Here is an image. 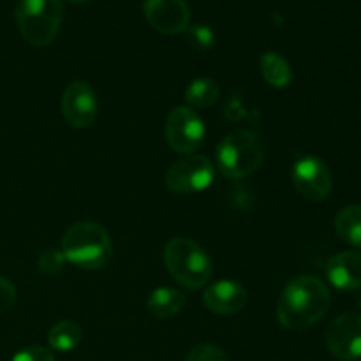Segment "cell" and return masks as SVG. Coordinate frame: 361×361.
<instances>
[{
	"instance_id": "6da1fadb",
	"label": "cell",
	"mask_w": 361,
	"mask_h": 361,
	"mask_svg": "<svg viewBox=\"0 0 361 361\" xmlns=\"http://www.w3.org/2000/svg\"><path fill=\"white\" fill-rule=\"evenodd\" d=\"M331 307V293L321 279L302 275L289 282L277 303L279 323L291 331H303L319 323Z\"/></svg>"
},
{
	"instance_id": "5b68a950",
	"label": "cell",
	"mask_w": 361,
	"mask_h": 361,
	"mask_svg": "<svg viewBox=\"0 0 361 361\" xmlns=\"http://www.w3.org/2000/svg\"><path fill=\"white\" fill-rule=\"evenodd\" d=\"M16 25L21 37L32 46H48L55 41L63 20L62 0H20Z\"/></svg>"
},
{
	"instance_id": "7c38bea8",
	"label": "cell",
	"mask_w": 361,
	"mask_h": 361,
	"mask_svg": "<svg viewBox=\"0 0 361 361\" xmlns=\"http://www.w3.org/2000/svg\"><path fill=\"white\" fill-rule=\"evenodd\" d=\"M247 300H249V295H247L245 288L238 282L229 281V279L208 286L203 295L204 307L210 312L219 314V316L238 314L247 305Z\"/></svg>"
},
{
	"instance_id": "7402d4cb",
	"label": "cell",
	"mask_w": 361,
	"mask_h": 361,
	"mask_svg": "<svg viewBox=\"0 0 361 361\" xmlns=\"http://www.w3.org/2000/svg\"><path fill=\"white\" fill-rule=\"evenodd\" d=\"M16 296L18 293L13 282L0 275V316L13 309L16 303Z\"/></svg>"
},
{
	"instance_id": "3957f363",
	"label": "cell",
	"mask_w": 361,
	"mask_h": 361,
	"mask_svg": "<svg viewBox=\"0 0 361 361\" xmlns=\"http://www.w3.org/2000/svg\"><path fill=\"white\" fill-rule=\"evenodd\" d=\"M264 161V140L250 129L228 134L217 147V168L226 178L242 180L259 169Z\"/></svg>"
},
{
	"instance_id": "2e32d148",
	"label": "cell",
	"mask_w": 361,
	"mask_h": 361,
	"mask_svg": "<svg viewBox=\"0 0 361 361\" xmlns=\"http://www.w3.org/2000/svg\"><path fill=\"white\" fill-rule=\"evenodd\" d=\"M335 229L345 243L361 249V204L342 208L335 217Z\"/></svg>"
},
{
	"instance_id": "ac0fdd59",
	"label": "cell",
	"mask_w": 361,
	"mask_h": 361,
	"mask_svg": "<svg viewBox=\"0 0 361 361\" xmlns=\"http://www.w3.org/2000/svg\"><path fill=\"white\" fill-rule=\"evenodd\" d=\"M83 331L74 321H60L49 330L48 342L49 348L59 353H69L80 345Z\"/></svg>"
},
{
	"instance_id": "d6986e66",
	"label": "cell",
	"mask_w": 361,
	"mask_h": 361,
	"mask_svg": "<svg viewBox=\"0 0 361 361\" xmlns=\"http://www.w3.org/2000/svg\"><path fill=\"white\" fill-rule=\"evenodd\" d=\"M187 41L190 42V46H194L196 49H210L215 44V34L210 27L207 25H192V27H187L185 30Z\"/></svg>"
},
{
	"instance_id": "cb8c5ba5",
	"label": "cell",
	"mask_w": 361,
	"mask_h": 361,
	"mask_svg": "<svg viewBox=\"0 0 361 361\" xmlns=\"http://www.w3.org/2000/svg\"><path fill=\"white\" fill-rule=\"evenodd\" d=\"M71 2H74V4H87V2H90V0H71Z\"/></svg>"
},
{
	"instance_id": "8992f818",
	"label": "cell",
	"mask_w": 361,
	"mask_h": 361,
	"mask_svg": "<svg viewBox=\"0 0 361 361\" xmlns=\"http://www.w3.org/2000/svg\"><path fill=\"white\" fill-rule=\"evenodd\" d=\"M215 180V168L204 155L189 154L166 171L164 182L176 194H194L208 189Z\"/></svg>"
},
{
	"instance_id": "44dd1931",
	"label": "cell",
	"mask_w": 361,
	"mask_h": 361,
	"mask_svg": "<svg viewBox=\"0 0 361 361\" xmlns=\"http://www.w3.org/2000/svg\"><path fill=\"white\" fill-rule=\"evenodd\" d=\"M63 261H66V257H63L62 250H46L39 257V268H41L42 274L55 275L62 270Z\"/></svg>"
},
{
	"instance_id": "5bb4252c",
	"label": "cell",
	"mask_w": 361,
	"mask_h": 361,
	"mask_svg": "<svg viewBox=\"0 0 361 361\" xmlns=\"http://www.w3.org/2000/svg\"><path fill=\"white\" fill-rule=\"evenodd\" d=\"M185 305V295L175 288H159L150 293L147 300V309L152 316L159 319H169L176 316Z\"/></svg>"
},
{
	"instance_id": "ba28073f",
	"label": "cell",
	"mask_w": 361,
	"mask_h": 361,
	"mask_svg": "<svg viewBox=\"0 0 361 361\" xmlns=\"http://www.w3.org/2000/svg\"><path fill=\"white\" fill-rule=\"evenodd\" d=\"M291 178L295 189L305 200L319 203L324 201L331 192V171L326 162L314 155H305L298 159L291 169Z\"/></svg>"
},
{
	"instance_id": "d4e9b609",
	"label": "cell",
	"mask_w": 361,
	"mask_h": 361,
	"mask_svg": "<svg viewBox=\"0 0 361 361\" xmlns=\"http://www.w3.org/2000/svg\"><path fill=\"white\" fill-rule=\"evenodd\" d=\"M360 307H361V298H360Z\"/></svg>"
},
{
	"instance_id": "52a82bcc",
	"label": "cell",
	"mask_w": 361,
	"mask_h": 361,
	"mask_svg": "<svg viewBox=\"0 0 361 361\" xmlns=\"http://www.w3.org/2000/svg\"><path fill=\"white\" fill-rule=\"evenodd\" d=\"M166 141L176 154H194L204 140V122L189 106H176L166 118Z\"/></svg>"
},
{
	"instance_id": "603a6c76",
	"label": "cell",
	"mask_w": 361,
	"mask_h": 361,
	"mask_svg": "<svg viewBox=\"0 0 361 361\" xmlns=\"http://www.w3.org/2000/svg\"><path fill=\"white\" fill-rule=\"evenodd\" d=\"M11 361H55V358L49 349L41 348V345H30V348L18 351Z\"/></svg>"
},
{
	"instance_id": "7a4b0ae2",
	"label": "cell",
	"mask_w": 361,
	"mask_h": 361,
	"mask_svg": "<svg viewBox=\"0 0 361 361\" xmlns=\"http://www.w3.org/2000/svg\"><path fill=\"white\" fill-rule=\"evenodd\" d=\"M111 238L97 222H78L67 229L62 240L66 261L85 270L104 268L111 259Z\"/></svg>"
},
{
	"instance_id": "e0dca14e",
	"label": "cell",
	"mask_w": 361,
	"mask_h": 361,
	"mask_svg": "<svg viewBox=\"0 0 361 361\" xmlns=\"http://www.w3.org/2000/svg\"><path fill=\"white\" fill-rule=\"evenodd\" d=\"M221 87L212 78H197L187 87L185 101L189 108H210L219 101Z\"/></svg>"
},
{
	"instance_id": "4fadbf2b",
	"label": "cell",
	"mask_w": 361,
	"mask_h": 361,
	"mask_svg": "<svg viewBox=\"0 0 361 361\" xmlns=\"http://www.w3.org/2000/svg\"><path fill=\"white\" fill-rule=\"evenodd\" d=\"M326 277L342 291H356L361 288V252L345 250L331 257L326 264Z\"/></svg>"
},
{
	"instance_id": "9a60e30c",
	"label": "cell",
	"mask_w": 361,
	"mask_h": 361,
	"mask_svg": "<svg viewBox=\"0 0 361 361\" xmlns=\"http://www.w3.org/2000/svg\"><path fill=\"white\" fill-rule=\"evenodd\" d=\"M261 74L274 88H286L293 81V69L288 60L275 51H267L259 59Z\"/></svg>"
},
{
	"instance_id": "8fae6325",
	"label": "cell",
	"mask_w": 361,
	"mask_h": 361,
	"mask_svg": "<svg viewBox=\"0 0 361 361\" xmlns=\"http://www.w3.org/2000/svg\"><path fill=\"white\" fill-rule=\"evenodd\" d=\"M145 18L157 32L176 35L189 27L190 9L185 0H145Z\"/></svg>"
},
{
	"instance_id": "ffe728a7",
	"label": "cell",
	"mask_w": 361,
	"mask_h": 361,
	"mask_svg": "<svg viewBox=\"0 0 361 361\" xmlns=\"http://www.w3.org/2000/svg\"><path fill=\"white\" fill-rule=\"evenodd\" d=\"M185 361H229L228 355L221 348L212 344H201L190 349Z\"/></svg>"
},
{
	"instance_id": "9c48e42d",
	"label": "cell",
	"mask_w": 361,
	"mask_h": 361,
	"mask_svg": "<svg viewBox=\"0 0 361 361\" xmlns=\"http://www.w3.org/2000/svg\"><path fill=\"white\" fill-rule=\"evenodd\" d=\"M326 345L337 358H361V314L345 312L335 317L326 330Z\"/></svg>"
},
{
	"instance_id": "277c9868",
	"label": "cell",
	"mask_w": 361,
	"mask_h": 361,
	"mask_svg": "<svg viewBox=\"0 0 361 361\" xmlns=\"http://www.w3.org/2000/svg\"><path fill=\"white\" fill-rule=\"evenodd\" d=\"M164 263L171 277L187 289H201L212 279V259L207 250L189 238H173L164 247Z\"/></svg>"
},
{
	"instance_id": "30bf717a",
	"label": "cell",
	"mask_w": 361,
	"mask_h": 361,
	"mask_svg": "<svg viewBox=\"0 0 361 361\" xmlns=\"http://www.w3.org/2000/svg\"><path fill=\"white\" fill-rule=\"evenodd\" d=\"M62 115L74 129H85L94 123L97 116V95L85 81H73L63 90Z\"/></svg>"
}]
</instances>
